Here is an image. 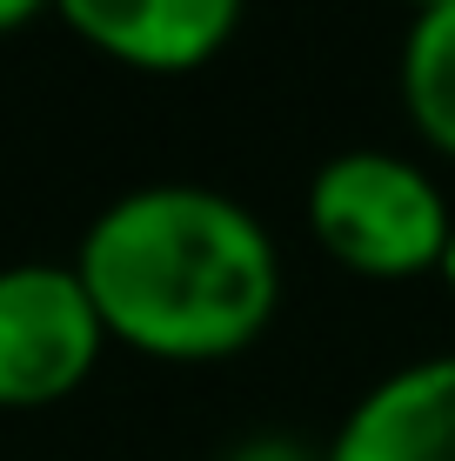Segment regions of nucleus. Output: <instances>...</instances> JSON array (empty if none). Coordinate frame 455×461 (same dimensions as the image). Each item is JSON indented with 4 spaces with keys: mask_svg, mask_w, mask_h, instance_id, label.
<instances>
[{
    "mask_svg": "<svg viewBox=\"0 0 455 461\" xmlns=\"http://www.w3.org/2000/svg\"><path fill=\"white\" fill-rule=\"evenodd\" d=\"M101 328L148 361H234L281 308V248L222 187L148 181L114 194L74 248Z\"/></svg>",
    "mask_w": 455,
    "mask_h": 461,
    "instance_id": "obj_1",
    "label": "nucleus"
},
{
    "mask_svg": "<svg viewBox=\"0 0 455 461\" xmlns=\"http://www.w3.org/2000/svg\"><path fill=\"white\" fill-rule=\"evenodd\" d=\"M308 228L328 261L369 281L442 275L455 208L429 167L388 148H341L308 181Z\"/></svg>",
    "mask_w": 455,
    "mask_h": 461,
    "instance_id": "obj_2",
    "label": "nucleus"
},
{
    "mask_svg": "<svg viewBox=\"0 0 455 461\" xmlns=\"http://www.w3.org/2000/svg\"><path fill=\"white\" fill-rule=\"evenodd\" d=\"M222 461H328V441L315 448V441H302V435H248V441H234Z\"/></svg>",
    "mask_w": 455,
    "mask_h": 461,
    "instance_id": "obj_7",
    "label": "nucleus"
},
{
    "mask_svg": "<svg viewBox=\"0 0 455 461\" xmlns=\"http://www.w3.org/2000/svg\"><path fill=\"white\" fill-rule=\"evenodd\" d=\"M248 0H54V21L134 74H195L234 41Z\"/></svg>",
    "mask_w": 455,
    "mask_h": 461,
    "instance_id": "obj_4",
    "label": "nucleus"
},
{
    "mask_svg": "<svg viewBox=\"0 0 455 461\" xmlns=\"http://www.w3.org/2000/svg\"><path fill=\"white\" fill-rule=\"evenodd\" d=\"M396 94L415 134L455 161V0L409 21L402 60H396Z\"/></svg>",
    "mask_w": 455,
    "mask_h": 461,
    "instance_id": "obj_6",
    "label": "nucleus"
},
{
    "mask_svg": "<svg viewBox=\"0 0 455 461\" xmlns=\"http://www.w3.org/2000/svg\"><path fill=\"white\" fill-rule=\"evenodd\" d=\"M409 7H415V14H429V7H449V0H409Z\"/></svg>",
    "mask_w": 455,
    "mask_h": 461,
    "instance_id": "obj_10",
    "label": "nucleus"
},
{
    "mask_svg": "<svg viewBox=\"0 0 455 461\" xmlns=\"http://www.w3.org/2000/svg\"><path fill=\"white\" fill-rule=\"evenodd\" d=\"M442 281H449V294H455V234H449V254H442Z\"/></svg>",
    "mask_w": 455,
    "mask_h": 461,
    "instance_id": "obj_9",
    "label": "nucleus"
},
{
    "mask_svg": "<svg viewBox=\"0 0 455 461\" xmlns=\"http://www.w3.org/2000/svg\"><path fill=\"white\" fill-rule=\"evenodd\" d=\"M107 328L74 261L0 267V408L34 415L87 388L107 355Z\"/></svg>",
    "mask_w": 455,
    "mask_h": 461,
    "instance_id": "obj_3",
    "label": "nucleus"
},
{
    "mask_svg": "<svg viewBox=\"0 0 455 461\" xmlns=\"http://www.w3.org/2000/svg\"><path fill=\"white\" fill-rule=\"evenodd\" d=\"M41 14H54V0H0V41L21 34V27H34Z\"/></svg>",
    "mask_w": 455,
    "mask_h": 461,
    "instance_id": "obj_8",
    "label": "nucleus"
},
{
    "mask_svg": "<svg viewBox=\"0 0 455 461\" xmlns=\"http://www.w3.org/2000/svg\"><path fill=\"white\" fill-rule=\"evenodd\" d=\"M328 461H455V355L382 375L328 435Z\"/></svg>",
    "mask_w": 455,
    "mask_h": 461,
    "instance_id": "obj_5",
    "label": "nucleus"
}]
</instances>
